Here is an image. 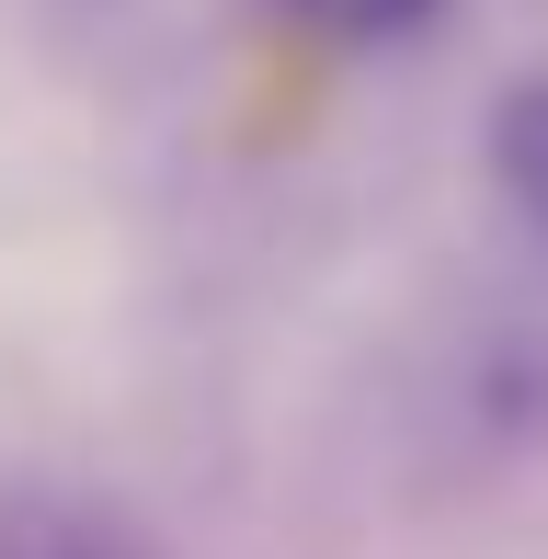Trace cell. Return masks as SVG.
<instances>
[{"label":"cell","mask_w":548,"mask_h":559,"mask_svg":"<svg viewBox=\"0 0 548 559\" xmlns=\"http://www.w3.org/2000/svg\"><path fill=\"white\" fill-rule=\"evenodd\" d=\"M445 435L468 456H548V286L480 297L445 332Z\"/></svg>","instance_id":"cell-1"},{"label":"cell","mask_w":548,"mask_h":559,"mask_svg":"<svg viewBox=\"0 0 548 559\" xmlns=\"http://www.w3.org/2000/svg\"><path fill=\"white\" fill-rule=\"evenodd\" d=\"M491 183H503V206L548 240V81H514L503 104H491Z\"/></svg>","instance_id":"cell-2"},{"label":"cell","mask_w":548,"mask_h":559,"mask_svg":"<svg viewBox=\"0 0 548 559\" xmlns=\"http://www.w3.org/2000/svg\"><path fill=\"white\" fill-rule=\"evenodd\" d=\"M286 23H309L320 46H412L445 0H274Z\"/></svg>","instance_id":"cell-3"},{"label":"cell","mask_w":548,"mask_h":559,"mask_svg":"<svg viewBox=\"0 0 548 559\" xmlns=\"http://www.w3.org/2000/svg\"><path fill=\"white\" fill-rule=\"evenodd\" d=\"M0 559H127V548H115V537H92V525L35 514V525H12V537H0Z\"/></svg>","instance_id":"cell-4"},{"label":"cell","mask_w":548,"mask_h":559,"mask_svg":"<svg viewBox=\"0 0 548 559\" xmlns=\"http://www.w3.org/2000/svg\"><path fill=\"white\" fill-rule=\"evenodd\" d=\"M46 12H115V0H46Z\"/></svg>","instance_id":"cell-5"}]
</instances>
